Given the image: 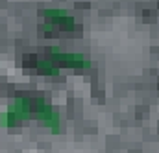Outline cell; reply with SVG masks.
<instances>
[{
	"instance_id": "obj_1",
	"label": "cell",
	"mask_w": 159,
	"mask_h": 153,
	"mask_svg": "<svg viewBox=\"0 0 159 153\" xmlns=\"http://www.w3.org/2000/svg\"><path fill=\"white\" fill-rule=\"evenodd\" d=\"M32 102L24 96H19L13 100V103L0 115V125L2 127H7V125H13L17 122H22V120H28L32 116Z\"/></svg>"
},
{
	"instance_id": "obj_2",
	"label": "cell",
	"mask_w": 159,
	"mask_h": 153,
	"mask_svg": "<svg viewBox=\"0 0 159 153\" xmlns=\"http://www.w3.org/2000/svg\"><path fill=\"white\" fill-rule=\"evenodd\" d=\"M48 52L57 63H63V65H69V67H80V68H89L91 67V61L80 52H65L57 46H52Z\"/></svg>"
},
{
	"instance_id": "obj_3",
	"label": "cell",
	"mask_w": 159,
	"mask_h": 153,
	"mask_svg": "<svg viewBox=\"0 0 159 153\" xmlns=\"http://www.w3.org/2000/svg\"><path fill=\"white\" fill-rule=\"evenodd\" d=\"M34 113H35V116L39 118L44 125H48V129H50L52 133H59V131H61V120H59V115H57L48 103H44L43 100H37V102H35Z\"/></svg>"
},
{
	"instance_id": "obj_4",
	"label": "cell",
	"mask_w": 159,
	"mask_h": 153,
	"mask_svg": "<svg viewBox=\"0 0 159 153\" xmlns=\"http://www.w3.org/2000/svg\"><path fill=\"white\" fill-rule=\"evenodd\" d=\"M43 15H44L50 22H54L56 26H61V28H65V30H72V28L76 26L74 17H72L67 9H63V7H46V9H43Z\"/></svg>"
},
{
	"instance_id": "obj_5",
	"label": "cell",
	"mask_w": 159,
	"mask_h": 153,
	"mask_svg": "<svg viewBox=\"0 0 159 153\" xmlns=\"http://www.w3.org/2000/svg\"><path fill=\"white\" fill-rule=\"evenodd\" d=\"M35 67H37V70H39V72L46 74V76H59V67H57V65H54L52 61L39 59V61H35Z\"/></svg>"
}]
</instances>
